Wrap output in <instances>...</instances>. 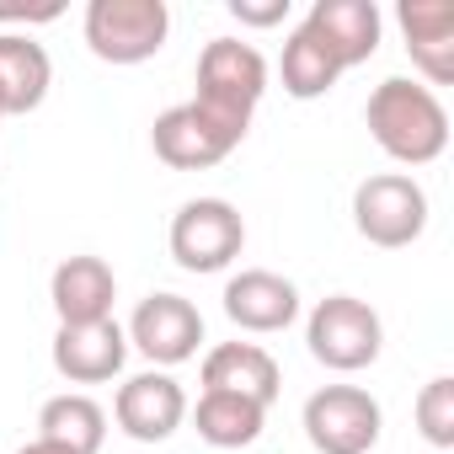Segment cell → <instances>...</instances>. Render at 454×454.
<instances>
[{
    "label": "cell",
    "mask_w": 454,
    "mask_h": 454,
    "mask_svg": "<svg viewBox=\"0 0 454 454\" xmlns=\"http://www.w3.org/2000/svg\"><path fill=\"white\" fill-rule=\"evenodd\" d=\"M300 27L337 59V70H353V65L374 59L380 33H385V17H380L374 0H316L310 17Z\"/></svg>",
    "instance_id": "obj_11"
},
{
    "label": "cell",
    "mask_w": 454,
    "mask_h": 454,
    "mask_svg": "<svg viewBox=\"0 0 454 454\" xmlns=\"http://www.w3.org/2000/svg\"><path fill=\"white\" fill-rule=\"evenodd\" d=\"M268 97V59L241 38H208L198 54V107L224 118L231 129H252L257 102Z\"/></svg>",
    "instance_id": "obj_2"
},
{
    "label": "cell",
    "mask_w": 454,
    "mask_h": 454,
    "mask_svg": "<svg viewBox=\"0 0 454 454\" xmlns=\"http://www.w3.org/2000/svg\"><path fill=\"white\" fill-rule=\"evenodd\" d=\"M17 454H70V449H59V443H49V438H33V443H22Z\"/></svg>",
    "instance_id": "obj_24"
},
{
    "label": "cell",
    "mask_w": 454,
    "mask_h": 454,
    "mask_svg": "<svg viewBox=\"0 0 454 454\" xmlns=\"http://www.w3.org/2000/svg\"><path fill=\"white\" fill-rule=\"evenodd\" d=\"M305 342H310V358L337 369V374H358L380 358L385 348V321L369 300H353V294H326L310 321H305Z\"/></svg>",
    "instance_id": "obj_3"
},
{
    "label": "cell",
    "mask_w": 454,
    "mask_h": 454,
    "mask_svg": "<svg viewBox=\"0 0 454 454\" xmlns=\"http://www.w3.org/2000/svg\"><path fill=\"white\" fill-rule=\"evenodd\" d=\"M203 390H231L257 406H273L284 390V374L262 342H219L203 353Z\"/></svg>",
    "instance_id": "obj_15"
},
{
    "label": "cell",
    "mask_w": 454,
    "mask_h": 454,
    "mask_svg": "<svg viewBox=\"0 0 454 454\" xmlns=\"http://www.w3.org/2000/svg\"><path fill=\"white\" fill-rule=\"evenodd\" d=\"M353 224L380 252H401L427 231V192L406 171H380L353 187Z\"/></svg>",
    "instance_id": "obj_5"
},
{
    "label": "cell",
    "mask_w": 454,
    "mask_h": 454,
    "mask_svg": "<svg viewBox=\"0 0 454 454\" xmlns=\"http://www.w3.org/2000/svg\"><path fill=\"white\" fill-rule=\"evenodd\" d=\"M49 300L59 326H86V321H107L113 300H118V278L102 257H65L49 278Z\"/></svg>",
    "instance_id": "obj_16"
},
{
    "label": "cell",
    "mask_w": 454,
    "mask_h": 454,
    "mask_svg": "<svg viewBox=\"0 0 454 454\" xmlns=\"http://www.w3.org/2000/svg\"><path fill=\"white\" fill-rule=\"evenodd\" d=\"M411 411H417V433H422L433 449H454V380H449V374L427 380Z\"/></svg>",
    "instance_id": "obj_21"
},
{
    "label": "cell",
    "mask_w": 454,
    "mask_h": 454,
    "mask_svg": "<svg viewBox=\"0 0 454 454\" xmlns=\"http://www.w3.org/2000/svg\"><path fill=\"white\" fill-rule=\"evenodd\" d=\"M224 316L241 332H257V337L289 332L294 316H300V289L273 268H241L224 284Z\"/></svg>",
    "instance_id": "obj_12"
},
{
    "label": "cell",
    "mask_w": 454,
    "mask_h": 454,
    "mask_svg": "<svg viewBox=\"0 0 454 454\" xmlns=\"http://www.w3.org/2000/svg\"><path fill=\"white\" fill-rule=\"evenodd\" d=\"M278 75H284V91L294 97V102H316V97H326L332 86H337V59L305 33V27H294L289 38H284V59H278Z\"/></svg>",
    "instance_id": "obj_20"
},
{
    "label": "cell",
    "mask_w": 454,
    "mask_h": 454,
    "mask_svg": "<svg viewBox=\"0 0 454 454\" xmlns=\"http://www.w3.org/2000/svg\"><path fill=\"white\" fill-rule=\"evenodd\" d=\"M395 22L406 33V54L422 70V86H449L454 81V6L449 0H401Z\"/></svg>",
    "instance_id": "obj_14"
},
{
    "label": "cell",
    "mask_w": 454,
    "mask_h": 454,
    "mask_svg": "<svg viewBox=\"0 0 454 454\" xmlns=\"http://www.w3.org/2000/svg\"><path fill=\"white\" fill-rule=\"evenodd\" d=\"M49 86H54L49 49L27 33H0V107H6V118L43 107Z\"/></svg>",
    "instance_id": "obj_17"
},
{
    "label": "cell",
    "mask_w": 454,
    "mask_h": 454,
    "mask_svg": "<svg viewBox=\"0 0 454 454\" xmlns=\"http://www.w3.org/2000/svg\"><path fill=\"white\" fill-rule=\"evenodd\" d=\"M0 118H6V107H0Z\"/></svg>",
    "instance_id": "obj_25"
},
{
    "label": "cell",
    "mask_w": 454,
    "mask_h": 454,
    "mask_svg": "<svg viewBox=\"0 0 454 454\" xmlns=\"http://www.w3.org/2000/svg\"><path fill=\"white\" fill-rule=\"evenodd\" d=\"M166 0H91L86 6V49L102 65H145L166 49Z\"/></svg>",
    "instance_id": "obj_4"
},
{
    "label": "cell",
    "mask_w": 454,
    "mask_h": 454,
    "mask_svg": "<svg viewBox=\"0 0 454 454\" xmlns=\"http://www.w3.org/2000/svg\"><path fill=\"white\" fill-rule=\"evenodd\" d=\"M262 422H268V406L231 390H203L192 406V427L208 449H247L262 438Z\"/></svg>",
    "instance_id": "obj_18"
},
{
    "label": "cell",
    "mask_w": 454,
    "mask_h": 454,
    "mask_svg": "<svg viewBox=\"0 0 454 454\" xmlns=\"http://www.w3.org/2000/svg\"><path fill=\"white\" fill-rule=\"evenodd\" d=\"M129 348H139L155 369H176V364H187L192 353H198V342H203V316H198V305L192 300H182V294H150V300H139V310L129 316Z\"/></svg>",
    "instance_id": "obj_9"
},
{
    "label": "cell",
    "mask_w": 454,
    "mask_h": 454,
    "mask_svg": "<svg viewBox=\"0 0 454 454\" xmlns=\"http://www.w3.org/2000/svg\"><path fill=\"white\" fill-rule=\"evenodd\" d=\"M385 411L364 385H321L305 401V438L316 454H369L380 443Z\"/></svg>",
    "instance_id": "obj_7"
},
{
    "label": "cell",
    "mask_w": 454,
    "mask_h": 454,
    "mask_svg": "<svg viewBox=\"0 0 454 454\" xmlns=\"http://www.w3.org/2000/svg\"><path fill=\"white\" fill-rule=\"evenodd\" d=\"M364 123H369L374 145L401 166H433L449 150V113H443L438 91H427L422 81H406V75H390L369 91Z\"/></svg>",
    "instance_id": "obj_1"
},
{
    "label": "cell",
    "mask_w": 454,
    "mask_h": 454,
    "mask_svg": "<svg viewBox=\"0 0 454 454\" xmlns=\"http://www.w3.org/2000/svg\"><path fill=\"white\" fill-rule=\"evenodd\" d=\"M241 139H247L241 129H231L224 118L203 113L198 102L166 107V113L155 118V129H150V145H155V155H160L171 171H208V166H219L224 155H231Z\"/></svg>",
    "instance_id": "obj_8"
},
{
    "label": "cell",
    "mask_w": 454,
    "mask_h": 454,
    "mask_svg": "<svg viewBox=\"0 0 454 454\" xmlns=\"http://www.w3.org/2000/svg\"><path fill=\"white\" fill-rule=\"evenodd\" d=\"M171 257L182 273H224L247 247V219L224 198H192L171 214Z\"/></svg>",
    "instance_id": "obj_6"
},
{
    "label": "cell",
    "mask_w": 454,
    "mask_h": 454,
    "mask_svg": "<svg viewBox=\"0 0 454 454\" xmlns=\"http://www.w3.org/2000/svg\"><path fill=\"white\" fill-rule=\"evenodd\" d=\"M38 438L70 449V454H97L107 443V411L86 395V390H65L54 401H43L38 411Z\"/></svg>",
    "instance_id": "obj_19"
},
{
    "label": "cell",
    "mask_w": 454,
    "mask_h": 454,
    "mask_svg": "<svg viewBox=\"0 0 454 454\" xmlns=\"http://www.w3.org/2000/svg\"><path fill=\"white\" fill-rule=\"evenodd\" d=\"M123 364H129V337L113 316L54 332V369L70 385H107L123 374Z\"/></svg>",
    "instance_id": "obj_13"
},
{
    "label": "cell",
    "mask_w": 454,
    "mask_h": 454,
    "mask_svg": "<svg viewBox=\"0 0 454 454\" xmlns=\"http://www.w3.org/2000/svg\"><path fill=\"white\" fill-rule=\"evenodd\" d=\"M231 17L241 27H278L289 17V0H231Z\"/></svg>",
    "instance_id": "obj_22"
},
{
    "label": "cell",
    "mask_w": 454,
    "mask_h": 454,
    "mask_svg": "<svg viewBox=\"0 0 454 454\" xmlns=\"http://www.w3.org/2000/svg\"><path fill=\"white\" fill-rule=\"evenodd\" d=\"M113 422L134 438V443H166L182 422H187V390L166 374V369H145L134 380L118 385L113 395Z\"/></svg>",
    "instance_id": "obj_10"
},
{
    "label": "cell",
    "mask_w": 454,
    "mask_h": 454,
    "mask_svg": "<svg viewBox=\"0 0 454 454\" xmlns=\"http://www.w3.org/2000/svg\"><path fill=\"white\" fill-rule=\"evenodd\" d=\"M65 6H54V0H49V6H0V22H12V27H33V22H54Z\"/></svg>",
    "instance_id": "obj_23"
}]
</instances>
